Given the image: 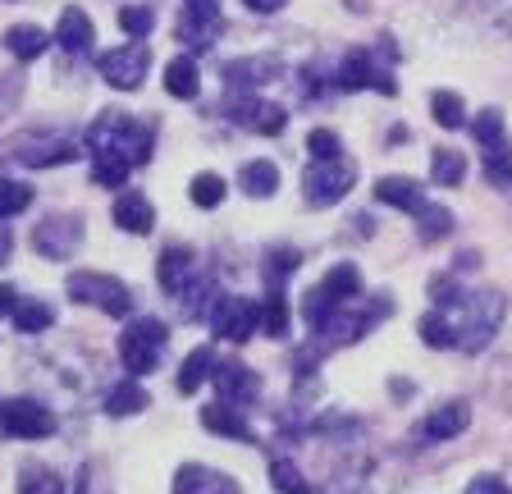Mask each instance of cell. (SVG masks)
Returning a JSON list of instances; mask_svg holds the SVG:
<instances>
[{
    "mask_svg": "<svg viewBox=\"0 0 512 494\" xmlns=\"http://www.w3.org/2000/svg\"><path fill=\"white\" fill-rule=\"evenodd\" d=\"M87 147L92 156H110V161H124L128 170L151 161V147H156V124L138 115H124V110H106L96 115V124L87 129Z\"/></svg>",
    "mask_w": 512,
    "mask_h": 494,
    "instance_id": "obj_1",
    "label": "cell"
},
{
    "mask_svg": "<svg viewBox=\"0 0 512 494\" xmlns=\"http://www.w3.org/2000/svg\"><path fill=\"white\" fill-rule=\"evenodd\" d=\"M439 312L453 325V348H462V353H485L490 339L499 334L503 316H508V302H503L499 289H480V293L462 289V298L453 302V307H439Z\"/></svg>",
    "mask_w": 512,
    "mask_h": 494,
    "instance_id": "obj_2",
    "label": "cell"
},
{
    "mask_svg": "<svg viewBox=\"0 0 512 494\" xmlns=\"http://www.w3.org/2000/svg\"><path fill=\"white\" fill-rule=\"evenodd\" d=\"M165 339H170V330L156 316L128 321V330L119 334V362H124L128 376H151L160 366V357H165Z\"/></svg>",
    "mask_w": 512,
    "mask_h": 494,
    "instance_id": "obj_3",
    "label": "cell"
},
{
    "mask_svg": "<svg viewBox=\"0 0 512 494\" xmlns=\"http://www.w3.org/2000/svg\"><path fill=\"white\" fill-rule=\"evenodd\" d=\"M64 289H69L74 302H87V307H96V312H106V316L133 312V293L119 280H110V275H96V270H74V275L64 280Z\"/></svg>",
    "mask_w": 512,
    "mask_h": 494,
    "instance_id": "obj_4",
    "label": "cell"
},
{
    "mask_svg": "<svg viewBox=\"0 0 512 494\" xmlns=\"http://www.w3.org/2000/svg\"><path fill=\"white\" fill-rule=\"evenodd\" d=\"M352 183H357V170L348 161H311L302 174V197L307 206H339L352 193Z\"/></svg>",
    "mask_w": 512,
    "mask_h": 494,
    "instance_id": "obj_5",
    "label": "cell"
},
{
    "mask_svg": "<svg viewBox=\"0 0 512 494\" xmlns=\"http://www.w3.org/2000/svg\"><path fill=\"white\" fill-rule=\"evenodd\" d=\"M32 247L51 261H74V252L83 247V215H69V211L46 215L42 225L32 229Z\"/></svg>",
    "mask_w": 512,
    "mask_h": 494,
    "instance_id": "obj_6",
    "label": "cell"
},
{
    "mask_svg": "<svg viewBox=\"0 0 512 494\" xmlns=\"http://www.w3.org/2000/svg\"><path fill=\"white\" fill-rule=\"evenodd\" d=\"M0 430L10 440H46V435H55V412L42 398H10L0 408Z\"/></svg>",
    "mask_w": 512,
    "mask_h": 494,
    "instance_id": "obj_7",
    "label": "cell"
},
{
    "mask_svg": "<svg viewBox=\"0 0 512 494\" xmlns=\"http://www.w3.org/2000/svg\"><path fill=\"white\" fill-rule=\"evenodd\" d=\"M211 325H215V339H229V344H247V339L261 330V302L243 298V293H229V298L215 302Z\"/></svg>",
    "mask_w": 512,
    "mask_h": 494,
    "instance_id": "obj_8",
    "label": "cell"
},
{
    "mask_svg": "<svg viewBox=\"0 0 512 494\" xmlns=\"http://www.w3.org/2000/svg\"><path fill=\"white\" fill-rule=\"evenodd\" d=\"M96 69L119 92H138L151 74V46H115V51H106L96 60Z\"/></svg>",
    "mask_w": 512,
    "mask_h": 494,
    "instance_id": "obj_9",
    "label": "cell"
},
{
    "mask_svg": "<svg viewBox=\"0 0 512 494\" xmlns=\"http://www.w3.org/2000/svg\"><path fill=\"white\" fill-rule=\"evenodd\" d=\"M339 87H348V92H357V87H375V92H384V97H394V74L389 69L375 65V51L371 46H352V51H343L339 60Z\"/></svg>",
    "mask_w": 512,
    "mask_h": 494,
    "instance_id": "obj_10",
    "label": "cell"
},
{
    "mask_svg": "<svg viewBox=\"0 0 512 494\" xmlns=\"http://www.w3.org/2000/svg\"><path fill=\"white\" fill-rule=\"evenodd\" d=\"M78 142L64 138V133H23V138L10 142V156L32 170H46V165H60V161H74Z\"/></svg>",
    "mask_w": 512,
    "mask_h": 494,
    "instance_id": "obj_11",
    "label": "cell"
},
{
    "mask_svg": "<svg viewBox=\"0 0 512 494\" xmlns=\"http://www.w3.org/2000/svg\"><path fill=\"white\" fill-rule=\"evenodd\" d=\"M215 389H220V403H229V408H247V403H256L261 398V376H256L252 366L243 362H220L215 366Z\"/></svg>",
    "mask_w": 512,
    "mask_h": 494,
    "instance_id": "obj_12",
    "label": "cell"
},
{
    "mask_svg": "<svg viewBox=\"0 0 512 494\" xmlns=\"http://www.w3.org/2000/svg\"><path fill=\"white\" fill-rule=\"evenodd\" d=\"M156 280H160V289L165 293L179 298V293L197 280V252H192L188 243H170L165 252H160V261H156Z\"/></svg>",
    "mask_w": 512,
    "mask_h": 494,
    "instance_id": "obj_13",
    "label": "cell"
},
{
    "mask_svg": "<svg viewBox=\"0 0 512 494\" xmlns=\"http://www.w3.org/2000/svg\"><path fill=\"white\" fill-rule=\"evenodd\" d=\"M229 115H234L238 124H243V129L275 138V133H284L288 110H284V106H275V101H266V97H238V101H229Z\"/></svg>",
    "mask_w": 512,
    "mask_h": 494,
    "instance_id": "obj_14",
    "label": "cell"
},
{
    "mask_svg": "<svg viewBox=\"0 0 512 494\" xmlns=\"http://www.w3.org/2000/svg\"><path fill=\"white\" fill-rule=\"evenodd\" d=\"M174 494H238V481L229 472L202 467V462H183L174 472Z\"/></svg>",
    "mask_w": 512,
    "mask_h": 494,
    "instance_id": "obj_15",
    "label": "cell"
},
{
    "mask_svg": "<svg viewBox=\"0 0 512 494\" xmlns=\"http://www.w3.org/2000/svg\"><path fill=\"white\" fill-rule=\"evenodd\" d=\"M375 197H380L384 206H398V211H426V188L416 179H407V174H384V179H375Z\"/></svg>",
    "mask_w": 512,
    "mask_h": 494,
    "instance_id": "obj_16",
    "label": "cell"
},
{
    "mask_svg": "<svg viewBox=\"0 0 512 494\" xmlns=\"http://www.w3.org/2000/svg\"><path fill=\"white\" fill-rule=\"evenodd\" d=\"M115 225L124 229V234H151V225H156V206H151V197L124 188V193L115 197Z\"/></svg>",
    "mask_w": 512,
    "mask_h": 494,
    "instance_id": "obj_17",
    "label": "cell"
},
{
    "mask_svg": "<svg viewBox=\"0 0 512 494\" xmlns=\"http://www.w3.org/2000/svg\"><path fill=\"white\" fill-rule=\"evenodd\" d=\"M55 46H64L69 55H92L96 46V28L83 10H64L60 23H55Z\"/></svg>",
    "mask_w": 512,
    "mask_h": 494,
    "instance_id": "obj_18",
    "label": "cell"
},
{
    "mask_svg": "<svg viewBox=\"0 0 512 494\" xmlns=\"http://www.w3.org/2000/svg\"><path fill=\"white\" fill-rule=\"evenodd\" d=\"M220 28H224V19H211V14H197V10H183L174 33H179V42L188 46V51H211L215 37H220Z\"/></svg>",
    "mask_w": 512,
    "mask_h": 494,
    "instance_id": "obj_19",
    "label": "cell"
},
{
    "mask_svg": "<svg viewBox=\"0 0 512 494\" xmlns=\"http://www.w3.org/2000/svg\"><path fill=\"white\" fill-rule=\"evenodd\" d=\"M165 92H170L174 101H197L202 74H197V60H192V55H174L170 65H165Z\"/></svg>",
    "mask_w": 512,
    "mask_h": 494,
    "instance_id": "obj_20",
    "label": "cell"
},
{
    "mask_svg": "<svg viewBox=\"0 0 512 494\" xmlns=\"http://www.w3.org/2000/svg\"><path fill=\"white\" fill-rule=\"evenodd\" d=\"M202 426L211 430V435H224V440H256V430L243 421V412H234L229 403H211V408H202Z\"/></svg>",
    "mask_w": 512,
    "mask_h": 494,
    "instance_id": "obj_21",
    "label": "cell"
},
{
    "mask_svg": "<svg viewBox=\"0 0 512 494\" xmlns=\"http://www.w3.org/2000/svg\"><path fill=\"white\" fill-rule=\"evenodd\" d=\"M467 426H471V403H462V398H453V403H444V408H435L426 417L430 440H453V435H462Z\"/></svg>",
    "mask_w": 512,
    "mask_h": 494,
    "instance_id": "obj_22",
    "label": "cell"
},
{
    "mask_svg": "<svg viewBox=\"0 0 512 494\" xmlns=\"http://www.w3.org/2000/svg\"><path fill=\"white\" fill-rule=\"evenodd\" d=\"M5 46H10L14 60H42L46 46H51V33L37 28V23H14V28H5Z\"/></svg>",
    "mask_w": 512,
    "mask_h": 494,
    "instance_id": "obj_23",
    "label": "cell"
},
{
    "mask_svg": "<svg viewBox=\"0 0 512 494\" xmlns=\"http://www.w3.org/2000/svg\"><path fill=\"white\" fill-rule=\"evenodd\" d=\"M211 376H215V353L211 348H192V353L183 357L179 380H174V385H179V394H197Z\"/></svg>",
    "mask_w": 512,
    "mask_h": 494,
    "instance_id": "obj_24",
    "label": "cell"
},
{
    "mask_svg": "<svg viewBox=\"0 0 512 494\" xmlns=\"http://www.w3.org/2000/svg\"><path fill=\"white\" fill-rule=\"evenodd\" d=\"M279 74V60H229L224 65V83L229 87H261Z\"/></svg>",
    "mask_w": 512,
    "mask_h": 494,
    "instance_id": "obj_25",
    "label": "cell"
},
{
    "mask_svg": "<svg viewBox=\"0 0 512 494\" xmlns=\"http://www.w3.org/2000/svg\"><path fill=\"white\" fill-rule=\"evenodd\" d=\"M147 403H151L147 389H142L133 376L119 380V385L106 394V412H110V417H133V412H147Z\"/></svg>",
    "mask_w": 512,
    "mask_h": 494,
    "instance_id": "obj_26",
    "label": "cell"
},
{
    "mask_svg": "<svg viewBox=\"0 0 512 494\" xmlns=\"http://www.w3.org/2000/svg\"><path fill=\"white\" fill-rule=\"evenodd\" d=\"M238 188H243L247 197H275L279 170L270 161H247L243 170H238Z\"/></svg>",
    "mask_w": 512,
    "mask_h": 494,
    "instance_id": "obj_27",
    "label": "cell"
},
{
    "mask_svg": "<svg viewBox=\"0 0 512 494\" xmlns=\"http://www.w3.org/2000/svg\"><path fill=\"white\" fill-rule=\"evenodd\" d=\"M215 302H220L215 298V284L197 275V280L179 293V312H183V321H202L206 312H215Z\"/></svg>",
    "mask_w": 512,
    "mask_h": 494,
    "instance_id": "obj_28",
    "label": "cell"
},
{
    "mask_svg": "<svg viewBox=\"0 0 512 494\" xmlns=\"http://www.w3.org/2000/svg\"><path fill=\"white\" fill-rule=\"evenodd\" d=\"M14 325H19L23 334H42L55 325V307L46 298H19V307H14Z\"/></svg>",
    "mask_w": 512,
    "mask_h": 494,
    "instance_id": "obj_29",
    "label": "cell"
},
{
    "mask_svg": "<svg viewBox=\"0 0 512 494\" xmlns=\"http://www.w3.org/2000/svg\"><path fill=\"white\" fill-rule=\"evenodd\" d=\"M320 289H325L343 307V302H352L357 293H362V275H357V266H348V261H343V266H330V275L320 280Z\"/></svg>",
    "mask_w": 512,
    "mask_h": 494,
    "instance_id": "obj_30",
    "label": "cell"
},
{
    "mask_svg": "<svg viewBox=\"0 0 512 494\" xmlns=\"http://www.w3.org/2000/svg\"><path fill=\"white\" fill-rule=\"evenodd\" d=\"M430 174H435V183H444V188H458V183L467 179V156L453 147H439L435 156H430Z\"/></svg>",
    "mask_w": 512,
    "mask_h": 494,
    "instance_id": "obj_31",
    "label": "cell"
},
{
    "mask_svg": "<svg viewBox=\"0 0 512 494\" xmlns=\"http://www.w3.org/2000/svg\"><path fill=\"white\" fill-rule=\"evenodd\" d=\"M416 234H421V243H439V238H448L453 234V211L430 202L426 211H416Z\"/></svg>",
    "mask_w": 512,
    "mask_h": 494,
    "instance_id": "obj_32",
    "label": "cell"
},
{
    "mask_svg": "<svg viewBox=\"0 0 512 494\" xmlns=\"http://www.w3.org/2000/svg\"><path fill=\"white\" fill-rule=\"evenodd\" d=\"M188 193H192V202L202 206V211H211V206H220V202H224V193H229V183H224L215 170H202V174H192Z\"/></svg>",
    "mask_w": 512,
    "mask_h": 494,
    "instance_id": "obj_33",
    "label": "cell"
},
{
    "mask_svg": "<svg viewBox=\"0 0 512 494\" xmlns=\"http://www.w3.org/2000/svg\"><path fill=\"white\" fill-rule=\"evenodd\" d=\"M19 494H64V481L42 462H28L19 472Z\"/></svg>",
    "mask_w": 512,
    "mask_h": 494,
    "instance_id": "obj_34",
    "label": "cell"
},
{
    "mask_svg": "<svg viewBox=\"0 0 512 494\" xmlns=\"http://www.w3.org/2000/svg\"><path fill=\"white\" fill-rule=\"evenodd\" d=\"M430 110H435L439 129H462V124H467V106H462V97H453V92H435Z\"/></svg>",
    "mask_w": 512,
    "mask_h": 494,
    "instance_id": "obj_35",
    "label": "cell"
},
{
    "mask_svg": "<svg viewBox=\"0 0 512 494\" xmlns=\"http://www.w3.org/2000/svg\"><path fill=\"white\" fill-rule=\"evenodd\" d=\"M480 165H485V174H490L494 183H512V142H494V147H485V156H480Z\"/></svg>",
    "mask_w": 512,
    "mask_h": 494,
    "instance_id": "obj_36",
    "label": "cell"
},
{
    "mask_svg": "<svg viewBox=\"0 0 512 494\" xmlns=\"http://www.w3.org/2000/svg\"><path fill=\"white\" fill-rule=\"evenodd\" d=\"M32 206V188L19 179H0V220H10V215L28 211Z\"/></svg>",
    "mask_w": 512,
    "mask_h": 494,
    "instance_id": "obj_37",
    "label": "cell"
},
{
    "mask_svg": "<svg viewBox=\"0 0 512 494\" xmlns=\"http://www.w3.org/2000/svg\"><path fill=\"white\" fill-rule=\"evenodd\" d=\"M270 481H275L279 494H320L307 485V476L293 467V462H270Z\"/></svg>",
    "mask_w": 512,
    "mask_h": 494,
    "instance_id": "obj_38",
    "label": "cell"
},
{
    "mask_svg": "<svg viewBox=\"0 0 512 494\" xmlns=\"http://www.w3.org/2000/svg\"><path fill=\"white\" fill-rule=\"evenodd\" d=\"M298 252H293V247H270L266 252V275H270V289H279V284L288 280V275H293V270H298Z\"/></svg>",
    "mask_w": 512,
    "mask_h": 494,
    "instance_id": "obj_39",
    "label": "cell"
},
{
    "mask_svg": "<svg viewBox=\"0 0 512 494\" xmlns=\"http://www.w3.org/2000/svg\"><path fill=\"white\" fill-rule=\"evenodd\" d=\"M128 165L124 161H110V156H92V179L101 183V188H119L124 193V183H128Z\"/></svg>",
    "mask_w": 512,
    "mask_h": 494,
    "instance_id": "obj_40",
    "label": "cell"
},
{
    "mask_svg": "<svg viewBox=\"0 0 512 494\" xmlns=\"http://www.w3.org/2000/svg\"><path fill=\"white\" fill-rule=\"evenodd\" d=\"M421 339H426L430 348H453V325H448V316L439 312V307L421 316Z\"/></svg>",
    "mask_w": 512,
    "mask_h": 494,
    "instance_id": "obj_41",
    "label": "cell"
},
{
    "mask_svg": "<svg viewBox=\"0 0 512 494\" xmlns=\"http://www.w3.org/2000/svg\"><path fill=\"white\" fill-rule=\"evenodd\" d=\"M284 325H288V307H284V289H270V298L261 302V330L266 334H284Z\"/></svg>",
    "mask_w": 512,
    "mask_h": 494,
    "instance_id": "obj_42",
    "label": "cell"
},
{
    "mask_svg": "<svg viewBox=\"0 0 512 494\" xmlns=\"http://www.w3.org/2000/svg\"><path fill=\"white\" fill-rule=\"evenodd\" d=\"M307 151L316 161H343V138L330 129H311L307 133Z\"/></svg>",
    "mask_w": 512,
    "mask_h": 494,
    "instance_id": "obj_43",
    "label": "cell"
},
{
    "mask_svg": "<svg viewBox=\"0 0 512 494\" xmlns=\"http://www.w3.org/2000/svg\"><path fill=\"white\" fill-rule=\"evenodd\" d=\"M119 28H124L128 37H151V28H156V14H151L147 5H124V10H119Z\"/></svg>",
    "mask_w": 512,
    "mask_h": 494,
    "instance_id": "obj_44",
    "label": "cell"
},
{
    "mask_svg": "<svg viewBox=\"0 0 512 494\" xmlns=\"http://www.w3.org/2000/svg\"><path fill=\"white\" fill-rule=\"evenodd\" d=\"M471 133H476V142H480V151L485 147H494V142H503V115L499 110H480L476 115V124H471Z\"/></svg>",
    "mask_w": 512,
    "mask_h": 494,
    "instance_id": "obj_45",
    "label": "cell"
},
{
    "mask_svg": "<svg viewBox=\"0 0 512 494\" xmlns=\"http://www.w3.org/2000/svg\"><path fill=\"white\" fill-rule=\"evenodd\" d=\"M74 494H110V485H106V476H101V467H96V462H87L83 472H78Z\"/></svg>",
    "mask_w": 512,
    "mask_h": 494,
    "instance_id": "obj_46",
    "label": "cell"
},
{
    "mask_svg": "<svg viewBox=\"0 0 512 494\" xmlns=\"http://www.w3.org/2000/svg\"><path fill=\"white\" fill-rule=\"evenodd\" d=\"M467 494H512V490L499 481V476H471Z\"/></svg>",
    "mask_w": 512,
    "mask_h": 494,
    "instance_id": "obj_47",
    "label": "cell"
},
{
    "mask_svg": "<svg viewBox=\"0 0 512 494\" xmlns=\"http://www.w3.org/2000/svg\"><path fill=\"white\" fill-rule=\"evenodd\" d=\"M183 10H197V14H211V19H220L224 0H183Z\"/></svg>",
    "mask_w": 512,
    "mask_h": 494,
    "instance_id": "obj_48",
    "label": "cell"
},
{
    "mask_svg": "<svg viewBox=\"0 0 512 494\" xmlns=\"http://www.w3.org/2000/svg\"><path fill=\"white\" fill-rule=\"evenodd\" d=\"M14 307H19V293L10 284H0V316H14Z\"/></svg>",
    "mask_w": 512,
    "mask_h": 494,
    "instance_id": "obj_49",
    "label": "cell"
},
{
    "mask_svg": "<svg viewBox=\"0 0 512 494\" xmlns=\"http://www.w3.org/2000/svg\"><path fill=\"white\" fill-rule=\"evenodd\" d=\"M10 257H14V234L5 229V220H0V266H5Z\"/></svg>",
    "mask_w": 512,
    "mask_h": 494,
    "instance_id": "obj_50",
    "label": "cell"
},
{
    "mask_svg": "<svg viewBox=\"0 0 512 494\" xmlns=\"http://www.w3.org/2000/svg\"><path fill=\"white\" fill-rule=\"evenodd\" d=\"M247 10H256V14H279L284 10V0H243Z\"/></svg>",
    "mask_w": 512,
    "mask_h": 494,
    "instance_id": "obj_51",
    "label": "cell"
},
{
    "mask_svg": "<svg viewBox=\"0 0 512 494\" xmlns=\"http://www.w3.org/2000/svg\"><path fill=\"white\" fill-rule=\"evenodd\" d=\"M0 408H5V403H0Z\"/></svg>",
    "mask_w": 512,
    "mask_h": 494,
    "instance_id": "obj_52",
    "label": "cell"
}]
</instances>
